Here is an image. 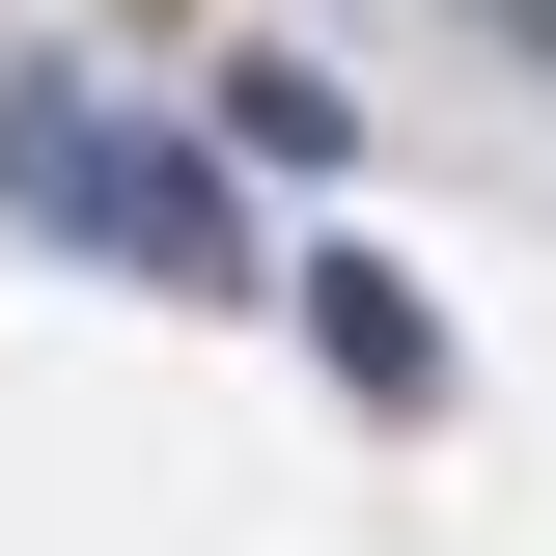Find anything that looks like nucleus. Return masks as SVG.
Masks as SVG:
<instances>
[{
  "label": "nucleus",
  "instance_id": "f03ea898",
  "mask_svg": "<svg viewBox=\"0 0 556 556\" xmlns=\"http://www.w3.org/2000/svg\"><path fill=\"white\" fill-rule=\"evenodd\" d=\"M306 334H334V390H390V417H445V306H417L390 251H306Z\"/></svg>",
  "mask_w": 556,
  "mask_h": 556
},
{
  "label": "nucleus",
  "instance_id": "7ed1b4c3",
  "mask_svg": "<svg viewBox=\"0 0 556 556\" xmlns=\"http://www.w3.org/2000/svg\"><path fill=\"white\" fill-rule=\"evenodd\" d=\"M223 139H251V167H362V112H334V56H251V84H223Z\"/></svg>",
  "mask_w": 556,
  "mask_h": 556
},
{
  "label": "nucleus",
  "instance_id": "f257e3e1",
  "mask_svg": "<svg viewBox=\"0 0 556 556\" xmlns=\"http://www.w3.org/2000/svg\"><path fill=\"white\" fill-rule=\"evenodd\" d=\"M0 139H28V195H56L84 251H139V278H223V167H195V139L84 112V84H0Z\"/></svg>",
  "mask_w": 556,
  "mask_h": 556
}]
</instances>
